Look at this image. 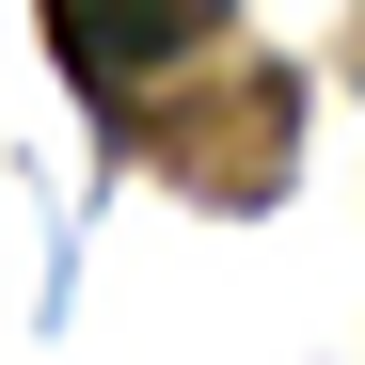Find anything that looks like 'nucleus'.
<instances>
[{
  "instance_id": "f257e3e1",
  "label": "nucleus",
  "mask_w": 365,
  "mask_h": 365,
  "mask_svg": "<svg viewBox=\"0 0 365 365\" xmlns=\"http://www.w3.org/2000/svg\"><path fill=\"white\" fill-rule=\"evenodd\" d=\"M207 128H175V191H207V207H270L286 191V159H302V80L286 64H238V96H191Z\"/></svg>"
},
{
  "instance_id": "f03ea898",
  "label": "nucleus",
  "mask_w": 365,
  "mask_h": 365,
  "mask_svg": "<svg viewBox=\"0 0 365 365\" xmlns=\"http://www.w3.org/2000/svg\"><path fill=\"white\" fill-rule=\"evenodd\" d=\"M32 16H48V48H64V80H96V96L222 48V0H32Z\"/></svg>"
}]
</instances>
